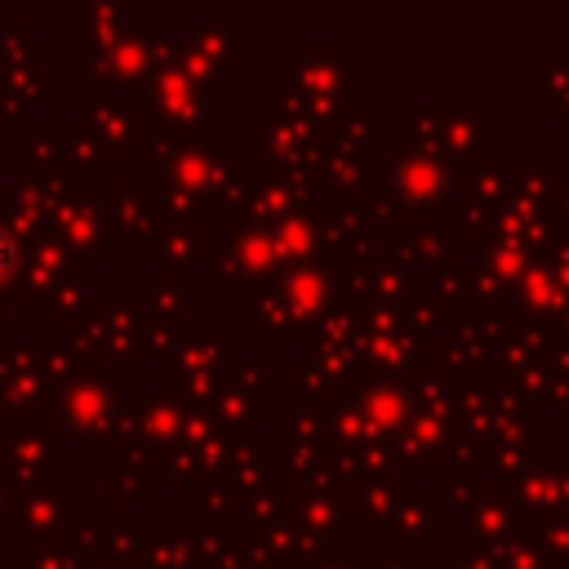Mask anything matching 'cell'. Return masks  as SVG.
Returning a JSON list of instances; mask_svg holds the SVG:
<instances>
[{
  "label": "cell",
  "mask_w": 569,
  "mask_h": 569,
  "mask_svg": "<svg viewBox=\"0 0 569 569\" xmlns=\"http://www.w3.org/2000/svg\"><path fill=\"white\" fill-rule=\"evenodd\" d=\"M13 267H18V249H13V236L0 227V284L13 276Z\"/></svg>",
  "instance_id": "obj_1"
}]
</instances>
